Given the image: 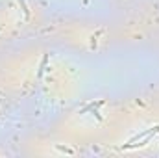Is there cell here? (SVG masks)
I'll return each mask as SVG.
<instances>
[{
	"label": "cell",
	"instance_id": "6da1fadb",
	"mask_svg": "<svg viewBox=\"0 0 159 158\" xmlns=\"http://www.w3.org/2000/svg\"><path fill=\"white\" fill-rule=\"evenodd\" d=\"M102 104H104V101H96V102H91V104H87V106H83V108L80 110L78 114H87V112H91L93 108H96V110H98V108H100Z\"/></svg>",
	"mask_w": 159,
	"mask_h": 158
},
{
	"label": "cell",
	"instance_id": "7a4b0ae2",
	"mask_svg": "<svg viewBox=\"0 0 159 158\" xmlns=\"http://www.w3.org/2000/svg\"><path fill=\"white\" fill-rule=\"evenodd\" d=\"M17 2L20 4V9L24 11V17L28 19V17H30V11H28V7H26V2H24V0H17Z\"/></svg>",
	"mask_w": 159,
	"mask_h": 158
},
{
	"label": "cell",
	"instance_id": "3957f363",
	"mask_svg": "<svg viewBox=\"0 0 159 158\" xmlns=\"http://www.w3.org/2000/svg\"><path fill=\"white\" fill-rule=\"evenodd\" d=\"M46 62H48V56L44 54V58H43V62H41V67H39V73H37V77L43 75V69H44V65H46Z\"/></svg>",
	"mask_w": 159,
	"mask_h": 158
},
{
	"label": "cell",
	"instance_id": "277c9868",
	"mask_svg": "<svg viewBox=\"0 0 159 158\" xmlns=\"http://www.w3.org/2000/svg\"><path fill=\"white\" fill-rule=\"evenodd\" d=\"M57 151H63V153H67V155H72V153H74L72 149H69V147H63V145H57Z\"/></svg>",
	"mask_w": 159,
	"mask_h": 158
}]
</instances>
